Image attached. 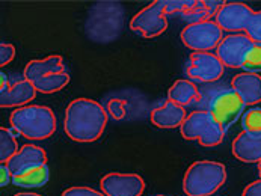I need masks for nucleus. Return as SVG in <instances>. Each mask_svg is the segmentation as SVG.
<instances>
[{
    "label": "nucleus",
    "instance_id": "nucleus-13",
    "mask_svg": "<svg viewBox=\"0 0 261 196\" xmlns=\"http://www.w3.org/2000/svg\"><path fill=\"white\" fill-rule=\"evenodd\" d=\"M37 97V89L32 81L23 78L14 83L6 92L0 94V106L3 109L9 107H24Z\"/></svg>",
    "mask_w": 261,
    "mask_h": 196
},
{
    "label": "nucleus",
    "instance_id": "nucleus-2",
    "mask_svg": "<svg viewBox=\"0 0 261 196\" xmlns=\"http://www.w3.org/2000/svg\"><path fill=\"white\" fill-rule=\"evenodd\" d=\"M11 128L31 141L48 139L56 131V117L47 106L28 104L15 109L9 117Z\"/></svg>",
    "mask_w": 261,
    "mask_h": 196
},
{
    "label": "nucleus",
    "instance_id": "nucleus-18",
    "mask_svg": "<svg viewBox=\"0 0 261 196\" xmlns=\"http://www.w3.org/2000/svg\"><path fill=\"white\" fill-rule=\"evenodd\" d=\"M47 163V154L45 151L34 144H28V145H23L18 153L12 157L6 164L8 167L11 169L12 175L18 174L20 171L29 167V166H35V164H44Z\"/></svg>",
    "mask_w": 261,
    "mask_h": 196
},
{
    "label": "nucleus",
    "instance_id": "nucleus-5",
    "mask_svg": "<svg viewBox=\"0 0 261 196\" xmlns=\"http://www.w3.org/2000/svg\"><path fill=\"white\" fill-rule=\"evenodd\" d=\"M186 141H198L202 147H218L224 141L225 131L208 110H193L180 127Z\"/></svg>",
    "mask_w": 261,
    "mask_h": 196
},
{
    "label": "nucleus",
    "instance_id": "nucleus-3",
    "mask_svg": "<svg viewBox=\"0 0 261 196\" xmlns=\"http://www.w3.org/2000/svg\"><path fill=\"white\" fill-rule=\"evenodd\" d=\"M202 109L208 110L215 119L221 124V127L226 131L242 114L245 112L246 104L240 98V95L229 86H219V88H204L201 91L199 100ZM199 106V104H198Z\"/></svg>",
    "mask_w": 261,
    "mask_h": 196
},
{
    "label": "nucleus",
    "instance_id": "nucleus-7",
    "mask_svg": "<svg viewBox=\"0 0 261 196\" xmlns=\"http://www.w3.org/2000/svg\"><path fill=\"white\" fill-rule=\"evenodd\" d=\"M183 44L193 51H212L224 39V31L215 20L187 24L181 31Z\"/></svg>",
    "mask_w": 261,
    "mask_h": 196
},
{
    "label": "nucleus",
    "instance_id": "nucleus-34",
    "mask_svg": "<svg viewBox=\"0 0 261 196\" xmlns=\"http://www.w3.org/2000/svg\"><path fill=\"white\" fill-rule=\"evenodd\" d=\"M155 196H165V195H155Z\"/></svg>",
    "mask_w": 261,
    "mask_h": 196
},
{
    "label": "nucleus",
    "instance_id": "nucleus-17",
    "mask_svg": "<svg viewBox=\"0 0 261 196\" xmlns=\"http://www.w3.org/2000/svg\"><path fill=\"white\" fill-rule=\"evenodd\" d=\"M65 71V65H64V59L59 54H50L44 59H34L31 62H28V65L24 67L23 76L29 81H35L38 78L48 76V74H55V73H64Z\"/></svg>",
    "mask_w": 261,
    "mask_h": 196
},
{
    "label": "nucleus",
    "instance_id": "nucleus-16",
    "mask_svg": "<svg viewBox=\"0 0 261 196\" xmlns=\"http://www.w3.org/2000/svg\"><path fill=\"white\" fill-rule=\"evenodd\" d=\"M225 5L221 0H187L186 8L181 12V18L189 24L208 21L212 17H216L219 9Z\"/></svg>",
    "mask_w": 261,
    "mask_h": 196
},
{
    "label": "nucleus",
    "instance_id": "nucleus-15",
    "mask_svg": "<svg viewBox=\"0 0 261 196\" xmlns=\"http://www.w3.org/2000/svg\"><path fill=\"white\" fill-rule=\"evenodd\" d=\"M232 154L243 163H260L261 134L242 131L232 142Z\"/></svg>",
    "mask_w": 261,
    "mask_h": 196
},
{
    "label": "nucleus",
    "instance_id": "nucleus-33",
    "mask_svg": "<svg viewBox=\"0 0 261 196\" xmlns=\"http://www.w3.org/2000/svg\"><path fill=\"white\" fill-rule=\"evenodd\" d=\"M258 174H260V178H261V161L258 163Z\"/></svg>",
    "mask_w": 261,
    "mask_h": 196
},
{
    "label": "nucleus",
    "instance_id": "nucleus-1",
    "mask_svg": "<svg viewBox=\"0 0 261 196\" xmlns=\"http://www.w3.org/2000/svg\"><path fill=\"white\" fill-rule=\"evenodd\" d=\"M106 125L108 112L95 100L75 98L65 109L64 130L74 142H95L101 137Z\"/></svg>",
    "mask_w": 261,
    "mask_h": 196
},
{
    "label": "nucleus",
    "instance_id": "nucleus-24",
    "mask_svg": "<svg viewBox=\"0 0 261 196\" xmlns=\"http://www.w3.org/2000/svg\"><path fill=\"white\" fill-rule=\"evenodd\" d=\"M243 131L249 134H261V109L252 107L249 109L242 119Z\"/></svg>",
    "mask_w": 261,
    "mask_h": 196
},
{
    "label": "nucleus",
    "instance_id": "nucleus-14",
    "mask_svg": "<svg viewBox=\"0 0 261 196\" xmlns=\"http://www.w3.org/2000/svg\"><path fill=\"white\" fill-rule=\"evenodd\" d=\"M186 118V107L178 106L169 100H166L162 106L155 107L151 112V122L159 128H168V130L181 127Z\"/></svg>",
    "mask_w": 261,
    "mask_h": 196
},
{
    "label": "nucleus",
    "instance_id": "nucleus-22",
    "mask_svg": "<svg viewBox=\"0 0 261 196\" xmlns=\"http://www.w3.org/2000/svg\"><path fill=\"white\" fill-rule=\"evenodd\" d=\"M18 144L15 141V136L11 133L9 128L2 127L0 128V161L8 163L12 157L18 153Z\"/></svg>",
    "mask_w": 261,
    "mask_h": 196
},
{
    "label": "nucleus",
    "instance_id": "nucleus-4",
    "mask_svg": "<svg viewBox=\"0 0 261 196\" xmlns=\"http://www.w3.org/2000/svg\"><path fill=\"white\" fill-rule=\"evenodd\" d=\"M226 181V167L219 161L199 160L187 167L183 190L187 196H212Z\"/></svg>",
    "mask_w": 261,
    "mask_h": 196
},
{
    "label": "nucleus",
    "instance_id": "nucleus-31",
    "mask_svg": "<svg viewBox=\"0 0 261 196\" xmlns=\"http://www.w3.org/2000/svg\"><path fill=\"white\" fill-rule=\"evenodd\" d=\"M0 81H2V86H0V94H3V92H6V91L11 88V85H9V78H8V76H6L5 73H2V74H0Z\"/></svg>",
    "mask_w": 261,
    "mask_h": 196
},
{
    "label": "nucleus",
    "instance_id": "nucleus-25",
    "mask_svg": "<svg viewBox=\"0 0 261 196\" xmlns=\"http://www.w3.org/2000/svg\"><path fill=\"white\" fill-rule=\"evenodd\" d=\"M246 35L254 42L261 44V11H255L254 15L249 20V24L246 27Z\"/></svg>",
    "mask_w": 261,
    "mask_h": 196
},
{
    "label": "nucleus",
    "instance_id": "nucleus-29",
    "mask_svg": "<svg viewBox=\"0 0 261 196\" xmlns=\"http://www.w3.org/2000/svg\"><path fill=\"white\" fill-rule=\"evenodd\" d=\"M0 177H2V180H0L2 187H6V186H9V183H12L14 175H12L11 169L8 167V164H5V163L0 164Z\"/></svg>",
    "mask_w": 261,
    "mask_h": 196
},
{
    "label": "nucleus",
    "instance_id": "nucleus-9",
    "mask_svg": "<svg viewBox=\"0 0 261 196\" xmlns=\"http://www.w3.org/2000/svg\"><path fill=\"white\" fill-rule=\"evenodd\" d=\"M101 192L106 196H141L145 190V181L138 174H106L100 181Z\"/></svg>",
    "mask_w": 261,
    "mask_h": 196
},
{
    "label": "nucleus",
    "instance_id": "nucleus-21",
    "mask_svg": "<svg viewBox=\"0 0 261 196\" xmlns=\"http://www.w3.org/2000/svg\"><path fill=\"white\" fill-rule=\"evenodd\" d=\"M68 83H70V74L64 71V73H55V74H48V76L38 78L34 81V86L37 92H41V94H55L64 89Z\"/></svg>",
    "mask_w": 261,
    "mask_h": 196
},
{
    "label": "nucleus",
    "instance_id": "nucleus-12",
    "mask_svg": "<svg viewBox=\"0 0 261 196\" xmlns=\"http://www.w3.org/2000/svg\"><path fill=\"white\" fill-rule=\"evenodd\" d=\"M231 88L240 95L246 106H255L261 103V77L260 74L240 73L231 80Z\"/></svg>",
    "mask_w": 261,
    "mask_h": 196
},
{
    "label": "nucleus",
    "instance_id": "nucleus-6",
    "mask_svg": "<svg viewBox=\"0 0 261 196\" xmlns=\"http://www.w3.org/2000/svg\"><path fill=\"white\" fill-rule=\"evenodd\" d=\"M168 29L166 0H154L141 9L130 21V31L144 37L155 38Z\"/></svg>",
    "mask_w": 261,
    "mask_h": 196
},
{
    "label": "nucleus",
    "instance_id": "nucleus-8",
    "mask_svg": "<svg viewBox=\"0 0 261 196\" xmlns=\"http://www.w3.org/2000/svg\"><path fill=\"white\" fill-rule=\"evenodd\" d=\"M225 65L212 51H193L186 64V76L192 81L213 83L224 76Z\"/></svg>",
    "mask_w": 261,
    "mask_h": 196
},
{
    "label": "nucleus",
    "instance_id": "nucleus-19",
    "mask_svg": "<svg viewBox=\"0 0 261 196\" xmlns=\"http://www.w3.org/2000/svg\"><path fill=\"white\" fill-rule=\"evenodd\" d=\"M168 100L183 107L198 106L201 100V91L192 80L180 78L169 88Z\"/></svg>",
    "mask_w": 261,
    "mask_h": 196
},
{
    "label": "nucleus",
    "instance_id": "nucleus-27",
    "mask_svg": "<svg viewBox=\"0 0 261 196\" xmlns=\"http://www.w3.org/2000/svg\"><path fill=\"white\" fill-rule=\"evenodd\" d=\"M61 196H106L103 192H98L95 189L86 187V186H73L62 192Z\"/></svg>",
    "mask_w": 261,
    "mask_h": 196
},
{
    "label": "nucleus",
    "instance_id": "nucleus-10",
    "mask_svg": "<svg viewBox=\"0 0 261 196\" xmlns=\"http://www.w3.org/2000/svg\"><path fill=\"white\" fill-rule=\"evenodd\" d=\"M254 9L240 2H229L225 3L215 17V21L224 32L242 34L246 31L251 17L254 15Z\"/></svg>",
    "mask_w": 261,
    "mask_h": 196
},
{
    "label": "nucleus",
    "instance_id": "nucleus-11",
    "mask_svg": "<svg viewBox=\"0 0 261 196\" xmlns=\"http://www.w3.org/2000/svg\"><path fill=\"white\" fill-rule=\"evenodd\" d=\"M254 41L246 34H232L224 37L216 48L218 58L228 68H242L248 51L251 50Z\"/></svg>",
    "mask_w": 261,
    "mask_h": 196
},
{
    "label": "nucleus",
    "instance_id": "nucleus-20",
    "mask_svg": "<svg viewBox=\"0 0 261 196\" xmlns=\"http://www.w3.org/2000/svg\"><path fill=\"white\" fill-rule=\"evenodd\" d=\"M50 180V169L47 163L44 164H35L29 166L18 174L12 177V184L23 189H34V187H42Z\"/></svg>",
    "mask_w": 261,
    "mask_h": 196
},
{
    "label": "nucleus",
    "instance_id": "nucleus-26",
    "mask_svg": "<svg viewBox=\"0 0 261 196\" xmlns=\"http://www.w3.org/2000/svg\"><path fill=\"white\" fill-rule=\"evenodd\" d=\"M108 114L119 121V119H124L127 115V106H125V101L124 100H119V98H112L108 104Z\"/></svg>",
    "mask_w": 261,
    "mask_h": 196
},
{
    "label": "nucleus",
    "instance_id": "nucleus-23",
    "mask_svg": "<svg viewBox=\"0 0 261 196\" xmlns=\"http://www.w3.org/2000/svg\"><path fill=\"white\" fill-rule=\"evenodd\" d=\"M245 73H252V74H260L261 73V44L254 42L251 50L248 51L243 67Z\"/></svg>",
    "mask_w": 261,
    "mask_h": 196
},
{
    "label": "nucleus",
    "instance_id": "nucleus-28",
    "mask_svg": "<svg viewBox=\"0 0 261 196\" xmlns=\"http://www.w3.org/2000/svg\"><path fill=\"white\" fill-rule=\"evenodd\" d=\"M15 58V47L9 42L0 44V67H6Z\"/></svg>",
    "mask_w": 261,
    "mask_h": 196
},
{
    "label": "nucleus",
    "instance_id": "nucleus-30",
    "mask_svg": "<svg viewBox=\"0 0 261 196\" xmlns=\"http://www.w3.org/2000/svg\"><path fill=\"white\" fill-rule=\"evenodd\" d=\"M242 196H261V178L257 181H252L243 189Z\"/></svg>",
    "mask_w": 261,
    "mask_h": 196
},
{
    "label": "nucleus",
    "instance_id": "nucleus-32",
    "mask_svg": "<svg viewBox=\"0 0 261 196\" xmlns=\"http://www.w3.org/2000/svg\"><path fill=\"white\" fill-rule=\"evenodd\" d=\"M14 196H42V195L32 193V192H21V193H17V195H14Z\"/></svg>",
    "mask_w": 261,
    "mask_h": 196
}]
</instances>
